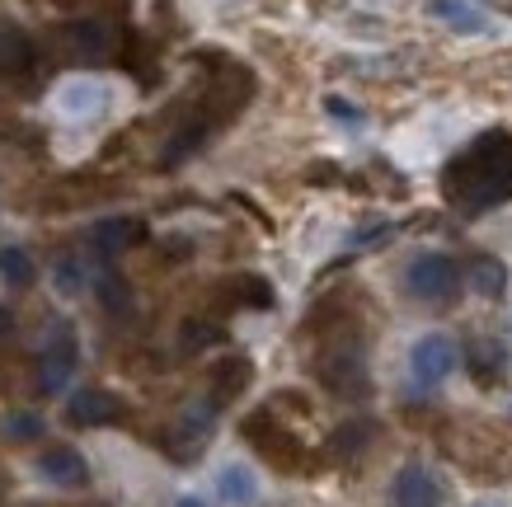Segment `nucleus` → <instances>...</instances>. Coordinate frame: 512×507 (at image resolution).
Returning a JSON list of instances; mask_svg holds the SVG:
<instances>
[{
	"instance_id": "obj_1",
	"label": "nucleus",
	"mask_w": 512,
	"mask_h": 507,
	"mask_svg": "<svg viewBox=\"0 0 512 507\" xmlns=\"http://www.w3.org/2000/svg\"><path fill=\"white\" fill-rule=\"evenodd\" d=\"M442 198L466 216L512 202V132H484L442 169Z\"/></svg>"
},
{
	"instance_id": "obj_2",
	"label": "nucleus",
	"mask_w": 512,
	"mask_h": 507,
	"mask_svg": "<svg viewBox=\"0 0 512 507\" xmlns=\"http://www.w3.org/2000/svg\"><path fill=\"white\" fill-rule=\"evenodd\" d=\"M240 437H245L268 465H278L282 475H306V470H311V451L282 428L278 409H254L249 418H240Z\"/></svg>"
},
{
	"instance_id": "obj_3",
	"label": "nucleus",
	"mask_w": 512,
	"mask_h": 507,
	"mask_svg": "<svg viewBox=\"0 0 512 507\" xmlns=\"http://www.w3.org/2000/svg\"><path fill=\"white\" fill-rule=\"evenodd\" d=\"M315 381L325 385L329 395H339V400H367V395H372V371H367L362 343L334 338L329 348H320V357H315Z\"/></svg>"
},
{
	"instance_id": "obj_4",
	"label": "nucleus",
	"mask_w": 512,
	"mask_h": 507,
	"mask_svg": "<svg viewBox=\"0 0 512 507\" xmlns=\"http://www.w3.org/2000/svg\"><path fill=\"white\" fill-rule=\"evenodd\" d=\"M47 47L71 66H94L113 52V24L99 15L66 19V24H57V29L47 33Z\"/></svg>"
},
{
	"instance_id": "obj_5",
	"label": "nucleus",
	"mask_w": 512,
	"mask_h": 507,
	"mask_svg": "<svg viewBox=\"0 0 512 507\" xmlns=\"http://www.w3.org/2000/svg\"><path fill=\"white\" fill-rule=\"evenodd\" d=\"M404 292L423 306H447L461 292V263L451 254H414L404 268Z\"/></svg>"
},
{
	"instance_id": "obj_6",
	"label": "nucleus",
	"mask_w": 512,
	"mask_h": 507,
	"mask_svg": "<svg viewBox=\"0 0 512 507\" xmlns=\"http://www.w3.org/2000/svg\"><path fill=\"white\" fill-rule=\"evenodd\" d=\"M217 414H221V409L212 400H193L184 414L174 418L170 428L160 432V451H165L174 465L198 461L202 446L212 442V432H217Z\"/></svg>"
},
{
	"instance_id": "obj_7",
	"label": "nucleus",
	"mask_w": 512,
	"mask_h": 507,
	"mask_svg": "<svg viewBox=\"0 0 512 507\" xmlns=\"http://www.w3.org/2000/svg\"><path fill=\"white\" fill-rule=\"evenodd\" d=\"M76 362H80V348H76V329L66 320L52 324V334L43 343V357L33 367V395H62L66 381L76 376Z\"/></svg>"
},
{
	"instance_id": "obj_8",
	"label": "nucleus",
	"mask_w": 512,
	"mask_h": 507,
	"mask_svg": "<svg viewBox=\"0 0 512 507\" xmlns=\"http://www.w3.org/2000/svg\"><path fill=\"white\" fill-rule=\"evenodd\" d=\"M127 414L132 409L104 385H85V390H76L66 400V423L71 428H113V423H127Z\"/></svg>"
},
{
	"instance_id": "obj_9",
	"label": "nucleus",
	"mask_w": 512,
	"mask_h": 507,
	"mask_svg": "<svg viewBox=\"0 0 512 507\" xmlns=\"http://www.w3.org/2000/svg\"><path fill=\"white\" fill-rule=\"evenodd\" d=\"M456 362H461V353H456V343L447 334H423L409 348V371H414L419 385H442L456 371Z\"/></svg>"
},
{
	"instance_id": "obj_10",
	"label": "nucleus",
	"mask_w": 512,
	"mask_h": 507,
	"mask_svg": "<svg viewBox=\"0 0 512 507\" xmlns=\"http://www.w3.org/2000/svg\"><path fill=\"white\" fill-rule=\"evenodd\" d=\"M151 240V226L141 221V216H104V221H94L90 226V249L94 259H113V254H127V249H137Z\"/></svg>"
},
{
	"instance_id": "obj_11",
	"label": "nucleus",
	"mask_w": 512,
	"mask_h": 507,
	"mask_svg": "<svg viewBox=\"0 0 512 507\" xmlns=\"http://www.w3.org/2000/svg\"><path fill=\"white\" fill-rule=\"evenodd\" d=\"M38 475H43L47 484H57V489H85V484H90V465H85V456H80L76 446L57 442L38 456Z\"/></svg>"
},
{
	"instance_id": "obj_12",
	"label": "nucleus",
	"mask_w": 512,
	"mask_h": 507,
	"mask_svg": "<svg viewBox=\"0 0 512 507\" xmlns=\"http://www.w3.org/2000/svg\"><path fill=\"white\" fill-rule=\"evenodd\" d=\"M38 66V47L19 24L0 19V76L10 80H29V71Z\"/></svg>"
},
{
	"instance_id": "obj_13",
	"label": "nucleus",
	"mask_w": 512,
	"mask_h": 507,
	"mask_svg": "<svg viewBox=\"0 0 512 507\" xmlns=\"http://www.w3.org/2000/svg\"><path fill=\"white\" fill-rule=\"evenodd\" d=\"M249 381H254V362H249V357H226V362H217L212 376H207V400L217 404V409H226L231 400L245 395Z\"/></svg>"
},
{
	"instance_id": "obj_14",
	"label": "nucleus",
	"mask_w": 512,
	"mask_h": 507,
	"mask_svg": "<svg viewBox=\"0 0 512 507\" xmlns=\"http://www.w3.org/2000/svg\"><path fill=\"white\" fill-rule=\"evenodd\" d=\"M466 371L475 376V385H498L508 376V348L498 338H470L466 343Z\"/></svg>"
},
{
	"instance_id": "obj_15",
	"label": "nucleus",
	"mask_w": 512,
	"mask_h": 507,
	"mask_svg": "<svg viewBox=\"0 0 512 507\" xmlns=\"http://www.w3.org/2000/svg\"><path fill=\"white\" fill-rule=\"evenodd\" d=\"M390 493H395V507H442V484L423 465H404Z\"/></svg>"
},
{
	"instance_id": "obj_16",
	"label": "nucleus",
	"mask_w": 512,
	"mask_h": 507,
	"mask_svg": "<svg viewBox=\"0 0 512 507\" xmlns=\"http://www.w3.org/2000/svg\"><path fill=\"white\" fill-rule=\"evenodd\" d=\"M217 301L226 310H268L273 306V287H268L264 277H254V273H240V277H231V282H221L217 287Z\"/></svg>"
},
{
	"instance_id": "obj_17",
	"label": "nucleus",
	"mask_w": 512,
	"mask_h": 507,
	"mask_svg": "<svg viewBox=\"0 0 512 507\" xmlns=\"http://www.w3.org/2000/svg\"><path fill=\"white\" fill-rule=\"evenodd\" d=\"M94 292H99V306L109 315H118V320L132 315V282L118 268H109V259H99V268H94Z\"/></svg>"
},
{
	"instance_id": "obj_18",
	"label": "nucleus",
	"mask_w": 512,
	"mask_h": 507,
	"mask_svg": "<svg viewBox=\"0 0 512 507\" xmlns=\"http://www.w3.org/2000/svg\"><path fill=\"white\" fill-rule=\"evenodd\" d=\"M57 104H62L66 118H99L104 104H109V90L94 85V80H71V85L57 94Z\"/></svg>"
},
{
	"instance_id": "obj_19",
	"label": "nucleus",
	"mask_w": 512,
	"mask_h": 507,
	"mask_svg": "<svg viewBox=\"0 0 512 507\" xmlns=\"http://www.w3.org/2000/svg\"><path fill=\"white\" fill-rule=\"evenodd\" d=\"M466 282H470V292L498 301V296L508 292V263L494 259V254H475V259L466 263Z\"/></svg>"
},
{
	"instance_id": "obj_20",
	"label": "nucleus",
	"mask_w": 512,
	"mask_h": 507,
	"mask_svg": "<svg viewBox=\"0 0 512 507\" xmlns=\"http://www.w3.org/2000/svg\"><path fill=\"white\" fill-rule=\"evenodd\" d=\"M217 493H221V503L249 507L254 498H259V479H254L249 465H226V470L217 475Z\"/></svg>"
},
{
	"instance_id": "obj_21",
	"label": "nucleus",
	"mask_w": 512,
	"mask_h": 507,
	"mask_svg": "<svg viewBox=\"0 0 512 507\" xmlns=\"http://www.w3.org/2000/svg\"><path fill=\"white\" fill-rule=\"evenodd\" d=\"M47 432V418L33 414V409H10V414L0 418V437L10 446H29V442H43Z\"/></svg>"
},
{
	"instance_id": "obj_22",
	"label": "nucleus",
	"mask_w": 512,
	"mask_h": 507,
	"mask_svg": "<svg viewBox=\"0 0 512 507\" xmlns=\"http://www.w3.org/2000/svg\"><path fill=\"white\" fill-rule=\"evenodd\" d=\"M433 15L442 24H451L456 33H484L489 29V19H484L480 5H470V0H433Z\"/></svg>"
},
{
	"instance_id": "obj_23",
	"label": "nucleus",
	"mask_w": 512,
	"mask_h": 507,
	"mask_svg": "<svg viewBox=\"0 0 512 507\" xmlns=\"http://www.w3.org/2000/svg\"><path fill=\"white\" fill-rule=\"evenodd\" d=\"M367 442H372V423H367V418H353V423H343V428L329 437L325 456H334V461H353V456L367 451Z\"/></svg>"
},
{
	"instance_id": "obj_24",
	"label": "nucleus",
	"mask_w": 512,
	"mask_h": 507,
	"mask_svg": "<svg viewBox=\"0 0 512 507\" xmlns=\"http://www.w3.org/2000/svg\"><path fill=\"white\" fill-rule=\"evenodd\" d=\"M217 343H226V329L217 320H184V329H179V353H188V357L207 353Z\"/></svg>"
},
{
	"instance_id": "obj_25",
	"label": "nucleus",
	"mask_w": 512,
	"mask_h": 507,
	"mask_svg": "<svg viewBox=\"0 0 512 507\" xmlns=\"http://www.w3.org/2000/svg\"><path fill=\"white\" fill-rule=\"evenodd\" d=\"M52 282H57V292H62V296H80L94 282L90 259H80V254H62V259H57V268H52Z\"/></svg>"
},
{
	"instance_id": "obj_26",
	"label": "nucleus",
	"mask_w": 512,
	"mask_h": 507,
	"mask_svg": "<svg viewBox=\"0 0 512 507\" xmlns=\"http://www.w3.org/2000/svg\"><path fill=\"white\" fill-rule=\"evenodd\" d=\"M0 277H5V287H15V292H24V287H33V277H38V268H33V259L24 254L19 245L0 249Z\"/></svg>"
},
{
	"instance_id": "obj_27",
	"label": "nucleus",
	"mask_w": 512,
	"mask_h": 507,
	"mask_svg": "<svg viewBox=\"0 0 512 507\" xmlns=\"http://www.w3.org/2000/svg\"><path fill=\"white\" fill-rule=\"evenodd\" d=\"M325 113H329V118H339V123H362V108H357V104H348V99H339V94H329V99H325Z\"/></svg>"
},
{
	"instance_id": "obj_28",
	"label": "nucleus",
	"mask_w": 512,
	"mask_h": 507,
	"mask_svg": "<svg viewBox=\"0 0 512 507\" xmlns=\"http://www.w3.org/2000/svg\"><path fill=\"white\" fill-rule=\"evenodd\" d=\"M15 334V310H0V338Z\"/></svg>"
},
{
	"instance_id": "obj_29",
	"label": "nucleus",
	"mask_w": 512,
	"mask_h": 507,
	"mask_svg": "<svg viewBox=\"0 0 512 507\" xmlns=\"http://www.w3.org/2000/svg\"><path fill=\"white\" fill-rule=\"evenodd\" d=\"M52 5H66V10H80V5H94V0H52Z\"/></svg>"
},
{
	"instance_id": "obj_30",
	"label": "nucleus",
	"mask_w": 512,
	"mask_h": 507,
	"mask_svg": "<svg viewBox=\"0 0 512 507\" xmlns=\"http://www.w3.org/2000/svg\"><path fill=\"white\" fill-rule=\"evenodd\" d=\"M174 507H207V503H202V498H179Z\"/></svg>"
}]
</instances>
